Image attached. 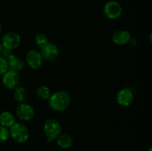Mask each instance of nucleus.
<instances>
[{
    "instance_id": "obj_1",
    "label": "nucleus",
    "mask_w": 152,
    "mask_h": 151,
    "mask_svg": "<svg viewBox=\"0 0 152 151\" xmlns=\"http://www.w3.org/2000/svg\"><path fill=\"white\" fill-rule=\"evenodd\" d=\"M49 107L57 112L65 110L71 103V96L65 90H58L50 95L48 99Z\"/></svg>"
},
{
    "instance_id": "obj_2",
    "label": "nucleus",
    "mask_w": 152,
    "mask_h": 151,
    "mask_svg": "<svg viewBox=\"0 0 152 151\" xmlns=\"http://www.w3.org/2000/svg\"><path fill=\"white\" fill-rule=\"evenodd\" d=\"M10 136L14 142L23 144L29 139V130L28 127L21 123H15L9 130Z\"/></svg>"
},
{
    "instance_id": "obj_3",
    "label": "nucleus",
    "mask_w": 152,
    "mask_h": 151,
    "mask_svg": "<svg viewBox=\"0 0 152 151\" xmlns=\"http://www.w3.org/2000/svg\"><path fill=\"white\" fill-rule=\"evenodd\" d=\"M44 132L48 142H53L62 134V127L59 121L53 118L46 120L44 124Z\"/></svg>"
},
{
    "instance_id": "obj_4",
    "label": "nucleus",
    "mask_w": 152,
    "mask_h": 151,
    "mask_svg": "<svg viewBox=\"0 0 152 151\" xmlns=\"http://www.w3.org/2000/svg\"><path fill=\"white\" fill-rule=\"evenodd\" d=\"M104 15L109 19H117L123 13L121 4L117 1H109L104 5Z\"/></svg>"
},
{
    "instance_id": "obj_5",
    "label": "nucleus",
    "mask_w": 152,
    "mask_h": 151,
    "mask_svg": "<svg viewBox=\"0 0 152 151\" xmlns=\"http://www.w3.org/2000/svg\"><path fill=\"white\" fill-rule=\"evenodd\" d=\"M1 81L5 88L8 90H14L16 87L19 86V82H20L19 73L7 70L2 75Z\"/></svg>"
},
{
    "instance_id": "obj_6",
    "label": "nucleus",
    "mask_w": 152,
    "mask_h": 151,
    "mask_svg": "<svg viewBox=\"0 0 152 151\" xmlns=\"http://www.w3.org/2000/svg\"><path fill=\"white\" fill-rule=\"evenodd\" d=\"M21 43V37L17 33L8 32L4 34L1 39V45L4 48L13 50L17 48Z\"/></svg>"
},
{
    "instance_id": "obj_7",
    "label": "nucleus",
    "mask_w": 152,
    "mask_h": 151,
    "mask_svg": "<svg viewBox=\"0 0 152 151\" xmlns=\"http://www.w3.org/2000/svg\"><path fill=\"white\" fill-rule=\"evenodd\" d=\"M16 116L23 121H28L32 119L35 115L34 107L27 103H20L16 109Z\"/></svg>"
},
{
    "instance_id": "obj_8",
    "label": "nucleus",
    "mask_w": 152,
    "mask_h": 151,
    "mask_svg": "<svg viewBox=\"0 0 152 151\" xmlns=\"http://www.w3.org/2000/svg\"><path fill=\"white\" fill-rule=\"evenodd\" d=\"M26 61L28 66L33 70H37L42 66L43 59L39 51L37 50H31L26 55Z\"/></svg>"
},
{
    "instance_id": "obj_9",
    "label": "nucleus",
    "mask_w": 152,
    "mask_h": 151,
    "mask_svg": "<svg viewBox=\"0 0 152 151\" xmlns=\"http://www.w3.org/2000/svg\"><path fill=\"white\" fill-rule=\"evenodd\" d=\"M41 50L42 57L46 61H53L59 56V48L53 43H48Z\"/></svg>"
},
{
    "instance_id": "obj_10",
    "label": "nucleus",
    "mask_w": 152,
    "mask_h": 151,
    "mask_svg": "<svg viewBox=\"0 0 152 151\" xmlns=\"http://www.w3.org/2000/svg\"><path fill=\"white\" fill-rule=\"evenodd\" d=\"M116 99L120 106L128 107L133 102L134 94L130 89L123 88L117 93Z\"/></svg>"
},
{
    "instance_id": "obj_11",
    "label": "nucleus",
    "mask_w": 152,
    "mask_h": 151,
    "mask_svg": "<svg viewBox=\"0 0 152 151\" xmlns=\"http://www.w3.org/2000/svg\"><path fill=\"white\" fill-rule=\"evenodd\" d=\"M130 33L126 30H119L115 31L111 36V41L117 45H124L130 42Z\"/></svg>"
},
{
    "instance_id": "obj_12",
    "label": "nucleus",
    "mask_w": 152,
    "mask_h": 151,
    "mask_svg": "<svg viewBox=\"0 0 152 151\" xmlns=\"http://www.w3.org/2000/svg\"><path fill=\"white\" fill-rule=\"evenodd\" d=\"M6 60H7L8 70L19 73V71L22 70V69L24 68L23 61L19 57L15 56V55H10L6 59Z\"/></svg>"
},
{
    "instance_id": "obj_13",
    "label": "nucleus",
    "mask_w": 152,
    "mask_h": 151,
    "mask_svg": "<svg viewBox=\"0 0 152 151\" xmlns=\"http://www.w3.org/2000/svg\"><path fill=\"white\" fill-rule=\"evenodd\" d=\"M15 117L13 114L9 111H4L0 114V125L10 128L15 124Z\"/></svg>"
},
{
    "instance_id": "obj_14",
    "label": "nucleus",
    "mask_w": 152,
    "mask_h": 151,
    "mask_svg": "<svg viewBox=\"0 0 152 151\" xmlns=\"http://www.w3.org/2000/svg\"><path fill=\"white\" fill-rule=\"evenodd\" d=\"M56 142L59 147L62 149H69L74 144V139L68 134H61L56 139Z\"/></svg>"
},
{
    "instance_id": "obj_15",
    "label": "nucleus",
    "mask_w": 152,
    "mask_h": 151,
    "mask_svg": "<svg viewBox=\"0 0 152 151\" xmlns=\"http://www.w3.org/2000/svg\"><path fill=\"white\" fill-rule=\"evenodd\" d=\"M13 90V98L15 100L19 103H23L27 97L26 90L22 86H18Z\"/></svg>"
},
{
    "instance_id": "obj_16",
    "label": "nucleus",
    "mask_w": 152,
    "mask_h": 151,
    "mask_svg": "<svg viewBox=\"0 0 152 151\" xmlns=\"http://www.w3.org/2000/svg\"><path fill=\"white\" fill-rule=\"evenodd\" d=\"M36 93H37V96H38V98H39L42 100H48L50 95H51L50 88L46 85H41L38 87Z\"/></svg>"
},
{
    "instance_id": "obj_17",
    "label": "nucleus",
    "mask_w": 152,
    "mask_h": 151,
    "mask_svg": "<svg viewBox=\"0 0 152 151\" xmlns=\"http://www.w3.org/2000/svg\"><path fill=\"white\" fill-rule=\"evenodd\" d=\"M34 42H35V44L39 48L42 49L48 43H49V41L48 37L44 33H39L34 37Z\"/></svg>"
},
{
    "instance_id": "obj_18",
    "label": "nucleus",
    "mask_w": 152,
    "mask_h": 151,
    "mask_svg": "<svg viewBox=\"0 0 152 151\" xmlns=\"http://www.w3.org/2000/svg\"><path fill=\"white\" fill-rule=\"evenodd\" d=\"M10 136L9 130L3 126L0 125V144L6 142Z\"/></svg>"
},
{
    "instance_id": "obj_19",
    "label": "nucleus",
    "mask_w": 152,
    "mask_h": 151,
    "mask_svg": "<svg viewBox=\"0 0 152 151\" xmlns=\"http://www.w3.org/2000/svg\"><path fill=\"white\" fill-rule=\"evenodd\" d=\"M8 70L7 60L0 56V76H2Z\"/></svg>"
},
{
    "instance_id": "obj_20",
    "label": "nucleus",
    "mask_w": 152,
    "mask_h": 151,
    "mask_svg": "<svg viewBox=\"0 0 152 151\" xmlns=\"http://www.w3.org/2000/svg\"><path fill=\"white\" fill-rule=\"evenodd\" d=\"M11 50H9V49H6L2 47V50L0 52V54H1V57L4 58V59H7L10 55H11Z\"/></svg>"
},
{
    "instance_id": "obj_21",
    "label": "nucleus",
    "mask_w": 152,
    "mask_h": 151,
    "mask_svg": "<svg viewBox=\"0 0 152 151\" xmlns=\"http://www.w3.org/2000/svg\"><path fill=\"white\" fill-rule=\"evenodd\" d=\"M2 45H1V43H0V52L1 51V50H2Z\"/></svg>"
},
{
    "instance_id": "obj_22",
    "label": "nucleus",
    "mask_w": 152,
    "mask_h": 151,
    "mask_svg": "<svg viewBox=\"0 0 152 151\" xmlns=\"http://www.w3.org/2000/svg\"><path fill=\"white\" fill-rule=\"evenodd\" d=\"M1 22H0V33H1Z\"/></svg>"
}]
</instances>
